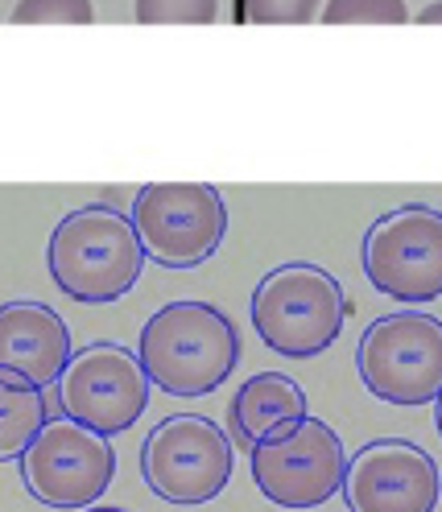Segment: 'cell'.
Returning <instances> with one entry per match:
<instances>
[{
	"instance_id": "7c38bea8",
	"label": "cell",
	"mask_w": 442,
	"mask_h": 512,
	"mask_svg": "<svg viewBox=\"0 0 442 512\" xmlns=\"http://www.w3.org/2000/svg\"><path fill=\"white\" fill-rule=\"evenodd\" d=\"M75 343L62 314L46 302H5L0 306V376L50 389L71 364Z\"/></svg>"
},
{
	"instance_id": "d6986e66",
	"label": "cell",
	"mask_w": 442,
	"mask_h": 512,
	"mask_svg": "<svg viewBox=\"0 0 442 512\" xmlns=\"http://www.w3.org/2000/svg\"><path fill=\"white\" fill-rule=\"evenodd\" d=\"M418 25H442V0H438V5H426L418 13Z\"/></svg>"
},
{
	"instance_id": "ac0fdd59",
	"label": "cell",
	"mask_w": 442,
	"mask_h": 512,
	"mask_svg": "<svg viewBox=\"0 0 442 512\" xmlns=\"http://www.w3.org/2000/svg\"><path fill=\"white\" fill-rule=\"evenodd\" d=\"M323 0H244V21L252 25H310Z\"/></svg>"
},
{
	"instance_id": "4fadbf2b",
	"label": "cell",
	"mask_w": 442,
	"mask_h": 512,
	"mask_svg": "<svg viewBox=\"0 0 442 512\" xmlns=\"http://www.w3.org/2000/svg\"><path fill=\"white\" fill-rule=\"evenodd\" d=\"M306 418V389L286 376V372H257L248 376L232 405H228V426H232V446L248 455L257 442L281 438Z\"/></svg>"
},
{
	"instance_id": "5bb4252c",
	"label": "cell",
	"mask_w": 442,
	"mask_h": 512,
	"mask_svg": "<svg viewBox=\"0 0 442 512\" xmlns=\"http://www.w3.org/2000/svg\"><path fill=\"white\" fill-rule=\"evenodd\" d=\"M50 422L46 393L0 376V463L21 459V451Z\"/></svg>"
},
{
	"instance_id": "ffe728a7",
	"label": "cell",
	"mask_w": 442,
	"mask_h": 512,
	"mask_svg": "<svg viewBox=\"0 0 442 512\" xmlns=\"http://www.w3.org/2000/svg\"><path fill=\"white\" fill-rule=\"evenodd\" d=\"M79 512H129V508H112V504H87V508H79Z\"/></svg>"
},
{
	"instance_id": "9c48e42d",
	"label": "cell",
	"mask_w": 442,
	"mask_h": 512,
	"mask_svg": "<svg viewBox=\"0 0 442 512\" xmlns=\"http://www.w3.org/2000/svg\"><path fill=\"white\" fill-rule=\"evenodd\" d=\"M149 376L141 360L120 343H87L58 376L62 418H71L104 438L133 430L149 405Z\"/></svg>"
},
{
	"instance_id": "8fae6325",
	"label": "cell",
	"mask_w": 442,
	"mask_h": 512,
	"mask_svg": "<svg viewBox=\"0 0 442 512\" xmlns=\"http://www.w3.org/2000/svg\"><path fill=\"white\" fill-rule=\"evenodd\" d=\"M343 500L352 512H434L438 463L409 438H372L347 459Z\"/></svg>"
},
{
	"instance_id": "ba28073f",
	"label": "cell",
	"mask_w": 442,
	"mask_h": 512,
	"mask_svg": "<svg viewBox=\"0 0 442 512\" xmlns=\"http://www.w3.org/2000/svg\"><path fill=\"white\" fill-rule=\"evenodd\" d=\"M17 463L29 496L46 508H71V512L100 504L116 475V451L108 446V438L71 418L46 422Z\"/></svg>"
},
{
	"instance_id": "30bf717a",
	"label": "cell",
	"mask_w": 442,
	"mask_h": 512,
	"mask_svg": "<svg viewBox=\"0 0 442 512\" xmlns=\"http://www.w3.org/2000/svg\"><path fill=\"white\" fill-rule=\"evenodd\" d=\"M248 463L261 496L273 500L277 508H319L343 488L347 451H343V438L327 422L306 413L281 438L252 446Z\"/></svg>"
},
{
	"instance_id": "277c9868",
	"label": "cell",
	"mask_w": 442,
	"mask_h": 512,
	"mask_svg": "<svg viewBox=\"0 0 442 512\" xmlns=\"http://www.w3.org/2000/svg\"><path fill=\"white\" fill-rule=\"evenodd\" d=\"M356 368L376 401L430 405L442 393V318L426 310L381 314L356 347Z\"/></svg>"
},
{
	"instance_id": "9a60e30c",
	"label": "cell",
	"mask_w": 442,
	"mask_h": 512,
	"mask_svg": "<svg viewBox=\"0 0 442 512\" xmlns=\"http://www.w3.org/2000/svg\"><path fill=\"white\" fill-rule=\"evenodd\" d=\"M323 25H405V0H327L319 9Z\"/></svg>"
},
{
	"instance_id": "5b68a950",
	"label": "cell",
	"mask_w": 442,
	"mask_h": 512,
	"mask_svg": "<svg viewBox=\"0 0 442 512\" xmlns=\"http://www.w3.org/2000/svg\"><path fill=\"white\" fill-rule=\"evenodd\" d=\"M133 228L149 261L199 269L228 236V207L207 182H149L137 190Z\"/></svg>"
},
{
	"instance_id": "e0dca14e",
	"label": "cell",
	"mask_w": 442,
	"mask_h": 512,
	"mask_svg": "<svg viewBox=\"0 0 442 512\" xmlns=\"http://www.w3.org/2000/svg\"><path fill=\"white\" fill-rule=\"evenodd\" d=\"M13 25H91L96 21V9L91 0H17Z\"/></svg>"
},
{
	"instance_id": "44dd1931",
	"label": "cell",
	"mask_w": 442,
	"mask_h": 512,
	"mask_svg": "<svg viewBox=\"0 0 442 512\" xmlns=\"http://www.w3.org/2000/svg\"><path fill=\"white\" fill-rule=\"evenodd\" d=\"M434 426H438V438H442V393L434 397Z\"/></svg>"
},
{
	"instance_id": "2e32d148",
	"label": "cell",
	"mask_w": 442,
	"mask_h": 512,
	"mask_svg": "<svg viewBox=\"0 0 442 512\" xmlns=\"http://www.w3.org/2000/svg\"><path fill=\"white\" fill-rule=\"evenodd\" d=\"M137 25H215L219 0H137Z\"/></svg>"
},
{
	"instance_id": "6da1fadb",
	"label": "cell",
	"mask_w": 442,
	"mask_h": 512,
	"mask_svg": "<svg viewBox=\"0 0 442 512\" xmlns=\"http://www.w3.org/2000/svg\"><path fill=\"white\" fill-rule=\"evenodd\" d=\"M137 360L153 389L170 397H207L240 364V331L219 306L182 298L141 327Z\"/></svg>"
},
{
	"instance_id": "52a82bcc",
	"label": "cell",
	"mask_w": 442,
	"mask_h": 512,
	"mask_svg": "<svg viewBox=\"0 0 442 512\" xmlns=\"http://www.w3.org/2000/svg\"><path fill=\"white\" fill-rule=\"evenodd\" d=\"M360 256L376 294L409 306L442 298V211L426 203L385 211L368 228Z\"/></svg>"
},
{
	"instance_id": "3957f363",
	"label": "cell",
	"mask_w": 442,
	"mask_h": 512,
	"mask_svg": "<svg viewBox=\"0 0 442 512\" xmlns=\"http://www.w3.org/2000/svg\"><path fill=\"white\" fill-rule=\"evenodd\" d=\"M261 343L286 360H314L343 335L352 302L343 285L319 265H277L265 273L248 302Z\"/></svg>"
},
{
	"instance_id": "8992f818",
	"label": "cell",
	"mask_w": 442,
	"mask_h": 512,
	"mask_svg": "<svg viewBox=\"0 0 442 512\" xmlns=\"http://www.w3.org/2000/svg\"><path fill=\"white\" fill-rule=\"evenodd\" d=\"M232 438L211 418L174 413L141 446V475L166 504H207L232 484Z\"/></svg>"
},
{
	"instance_id": "7a4b0ae2",
	"label": "cell",
	"mask_w": 442,
	"mask_h": 512,
	"mask_svg": "<svg viewBox=\"0 0 442 512\" xmlns=\"http://www.w3.org/2000/svg\"><path fill=\"white\" fill-rule=\"evenodd\" d=\"M145 248L133 219L112 203H87L67 211L46 244V265L54 285L83 306H104L124 298L145 269Z\"/></svg>"
}]
</instances>
